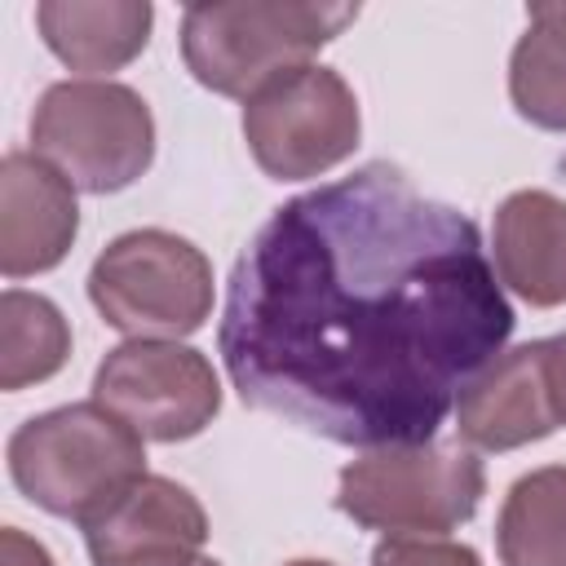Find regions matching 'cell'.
I'll return each instance as SVG.
<instances>
[{"mask_svg": "<svg viewBox=\"0 0 566 566\" xmlns=\"http://www.w3.org/2000/svg\"><path fill=\"white\" fill-rule=\"evenodd\" d=\"M155 9L146 0H44L35 4V27L49 53L97 80L128 66L150 40Z\"/></svg>", "mask_w": 566, "mask_h": 566, "instance_id": "obj_13", "label": "cell"}, {"mask_svg": "<svg viewBox=\"0 0 566 566\" xmlns=\"http://www.w3.org/2000/svg\"><path fill=\"white\" fill-rule=\"evenodd\" d=\"M0 566H53V553L40 539L22 535L18 526H4L0 531Z\"/></svg>", "mask_w": 566, "mask_h": 566, "instance_id": "obj_18", "label": "cell"}, {"mask_svg": "<svg viewBox=\"0 0 566 566\" xmlns=\"http://www.w3.org/2000/svg\"><path fill=\"white\" fill-rule=\"evenodd\" d=\"M486 495V469L464 447H371L340 469L336 509L385 535H447Z\"/></svg>", "mask_w": 566, "mask_h": 566, "instance_id": "obj_5", "label": "cell"}, {"mask_svg": "<svg viewBox=\"0 0 566 566\" xmlns=\"http://www.w3.org/2000/svg\"><path fill=\"white\" fill-rule=\"evenodd\" d=\"M513 323L478 226L363 164L261 221L230 270L217 349L248 407L371 451L433 442Z\"/></svg>", "mask_w": 566, "mask_h": 566, "instance_id": "obj_1", "label": "cell"}, {"mask_svg": "<svg viewBox=\"0 0 566 566\" xmlns=\"http://www.w3.org/2000/svg\"><path fill=\"white\" fill-rule=\"evenodd\" d=\"M4 460L35 509L88 522L146 473V438L102 402H66L22 420Z\"/></svg>", "mask_w": 566, "mask_h": 566, "instance_id": "obj_2", "label": "cell"}, {"mask_svg": "<svg viewBox=\"0 0 566 566\" xmlns=\"http://www.w3.org/2000/svg\"><path fill=\"white\" fill-rule=\"evenodd\" d=\"M93 402L111 407L146 442H186L221 411V380L195 345L124 340L97 363Z\"/></svg>", "mask_w": 566, "mask_h": 566, "instance_id": "obj_8", "label": "cell"}, {"mask_svg": "<svg viewBox=\"0 0 566 566\" xmlns=\"http://www.w3.org/2000/svg\"><path fill=\"white\" fill-rule=\"evenodd\" d=\"M509 97L522 119L566 133V49L526 27L509 57Z\"/></svg>", "mask_w": 566, "mask_h": 566, "instance_id": "obj_16", "label": "cell"}, {"mask_svg": "<svg viewBox=\"0 0 566 566\" xmlns=\"http://www.w3.org/2000/svg\"><path fill=\"white\" fill-rule=\"evenodd\" d=\"M363 133L358 97L340 71L305 62L265 80L243 102V142L274 181H310L354 155Z\"/></svg>", "mask_w": 566, "mask_h": 566, "instance_id": "obj_7", "label": "cell"}, {"mask_svg": "<svg viewBox=\"0 0 566 566\" xmlns=\"http://www.w3.org/2000/svg\"><path fill=\"white\" fill-rule=\"evenodd\" d=\"M358 18V4L318 0H212L181 13L186 71L221 93L252 97L265 80L305 66Z\"/></svg>", "mask_w": 566, "mask_h": 566, "instance_id": "obj_3", "label": "cell"}, {"mask_svg": "<svg viewBox=\"0 0 566 566\" xmlns=\"http://www.w3.org/2000/svg\"><path fill=\"white\" fill-rule=\"evenodd\" d=\"M500 566H566V464L517 478L495 522Z\"/></svg>", "mask_w": 566, "mask_h": 566, "instance_id": "obj_14", "label": "cell"}, {"mask_svg": "<svg viewBox=\"0 0 566 566\" xmlns=\"http://www.w3.org/2000/svg\"><path fill=\"white\" fill-rule=\"evenodd\" d=\"M544 371H548V394H553L557 420L566 424V332L544 340Z\"/></svg>", "mask_w": 566, "mask_h": 566, "instance_id": "obj_19", "label": "cell"}, {"mask_svg": "<svg viewBox=\"0 0 566 566\" xmlns=\"http://www.w3.org/2000/svg\"><path fill=\"white\" fill-rule=\"evenodd\" d=\"M31 155L75 190L115 195L155 159V119L137 88L115 80L49 84L31 111Z\"/></svg>", "mask_w": 566, "mask_h": 566, "instance_id": "obj_4", "label": "cell"}, {"mask_svg": "<svg viewBox=\"0 0 566 566\" xmlns=\"http://www.w3.org/2000/svg\"><path fill=\"white\" fill-rule=\"evenodd\" d=\"M80 526L93 566H190L208 539L203 504L159 473H142Z\"/></svg>", "mask_w": 566, "mask_h": 566, "instance_id": "obj_9", "label": "cell"}, {"mask_svg": "<svg viewBox=\"0 0 566 566\" xmlns=\"http://www.w3.org/2000/svg\"><path fill=\"white\" fill-rule=\"evenodd\" d=\"M88 301L106 327L133 340H177L212 314V265L172 230H128L97 252Z\"/></svg>", "mask_w": 566, "mask_h": 566, "instance_id": "obj_6", "label": "cell"}, {"mask_svg": "<svg viewBox=\"0 0 566 566\" xmlns=\"http://www.w3.org/2000/svg\"><path fill=\"white\" fill-rule=\"evenodd\" d=\"M526 18H531L535 31H544L548 40H557L566 49V0H539V4L526 9Z\"/></svg>", "mask_w": 566, "mask_h": 566, "instance_id": "obj_20", "label": "cell"}, {"mask_svg": "<svg viewBox=\"0 0 566 566\" xmlns=\"http://www.w3.org/2000/svg\"><path fill=\"white\" fill-rule=\"evenodd\" d=\"M190 566H221V562H217V557H195Z\"/></svg>", "mask_w": 566, "mask_h": 566, "instance_id": "obj_22", "label": "cell"}, {"mask_svg": "<svg viewBox=\"0 0 566 566\" xmlns=\"http://www.w3.org/2000/svg\"><path fill=\"white\" fill-rule=\"evenodd\" d=\"M71 358V327L62 310L22 287H4L0 296V389L18 394L62 371Z\"/></svg>", "mask_w": 566, "mask_h": 566, "instance_id": "obj_15", "label": "cell"}, {"mask_svg": "<svg viewBox=\"0 0 566 566\" xmlns=\"http://www.w3.org/2000/svg\"><path fill=\"white\" fill-rule=\"evenodd\" d=\"M544 340L495 354L455 398V429L478 451H517L557 429Z\"/></svg>", "mask_w": 566, "mask_h": 566, "instance_id": "obj_11", "label": "cell"}, {"mask_svg": "<svg viewBox=\"0 0 566 566\" xmlns=\"http://www.w3.org/2000/svg\"><path fill=\"white\" fill-rule=\"evenodd\" d=\"M500 287L526 305H566V203L548 190H513L491 221Z\"/></svg>", "mask_w": 566, "mask_h": 566, "instance_id": "obj_12", "label": "cell"}, {"mask_svg": "<svg viewBox=\"0 0 566 566\" xmlns=\"http://www.w3.org/2000/svg\"><path fill=\"white\" fill-rule=\"evenodd\" d=\"M371 566H482V557L442 535H385L371 548Z\"/></svg>", "mask_w": 566, "mask_h": 566, "instance_id": "obj_17", "label": "cell"}, {"mask_svg": "<svg viewBox=\"0 0 566 566\" xmlns=\"http://www.w3.org/2000/svg\"><path fill=\"white\" fill-rule=\"evenodd\" d=\"M80 234L75 186L31 150L0 159V270L27 279L53 270Z\"/></svg>", "mask_w": 566, "mask_h": 566, "instance_id": "obj_10", "label": "cell"}, {"mask_svg": "<svg viewBox=\"0 0 566 566\" xmlns=\"http://www.w3.org/2000/svg\"><path fill=\"white\" fill-rule=\"evenodd\" d=\"M287 566H332V562H314V557H296V562H287Z\"/></svg>", "mask_w": 566, "mask_h": 566, "instance_id": "obj_21", "label": "cell"}]
</instances>
